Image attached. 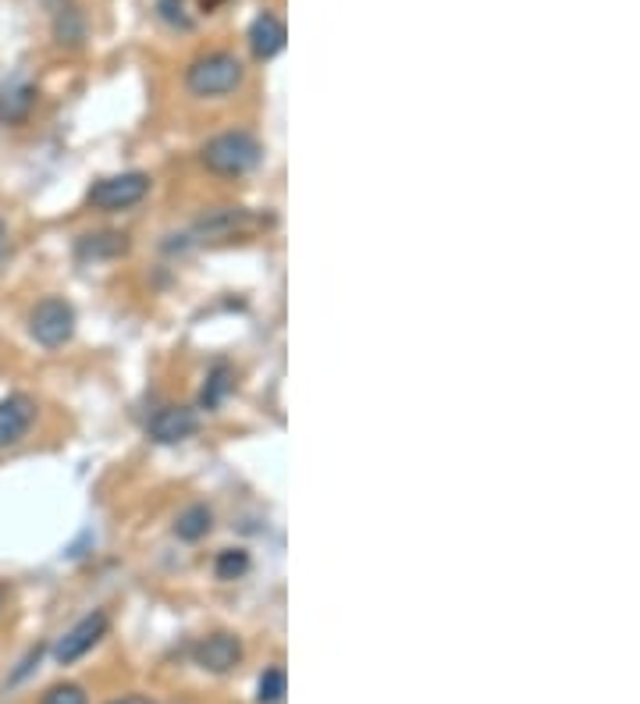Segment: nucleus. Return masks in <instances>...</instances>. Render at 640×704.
Segmentation results:
<instances>
[{
    "instance_id": "f03ea898",
    "label": "nucleus",
    "mask_w": 640,
    "mask_h": 704,
    "mask_svg": "<svg viewBox=\"0 0 640 704\" xmlns=\"http://www.w3.org/2000/svg\"><path fill=\"white\" fill-rule=\"evenodd\" d=\"M243 79H246V68L228 50L204 53V58H196L186 68V86L193 97H228L243 86Z\"/></svg>"
},
{
    "instance_id": "6ab92c4d",
    "label": "nucleus",
    "mask_w": 640,
    "mask_h": 704,
    "mask_svg": "<svg viewBox=\"0 0 640 704\" xmlns=\"http://www.w3.org/2000/svg\"><path fill=\"white\" fill-rule=\"evenodd\" d=\"M157 8L164 14V22H171V26H181V29H189V14L186 8H181V0H157Z\"/></svg>"
},
{
    "instance_id": "4468645a",
    "label": "nucleus",
    "mask_w": 640,
    "mask_h": 704,
    "mask_svg": "<svg viewBox=\"0 0 640 704\" xmlns=\"http://www.w3.org/2000/svg\"><path fill=\"white\" fill-rule=\"evenodd\" d=\"M214 527V513H210V505H189L186 513H181L175 519V537L181 541H199V537H207Z\"/></svg>"
},
{
    "instance_id": "412c9836",
    "label": "nucleus",
    "mask_w": 640,
    "mask_h": 704,
    "mask_svg": "<svg viewBox=\"0 0 640 704\" xmlns=\"http://www.w3.org/2000/svg\"><path fill=\"white\" fill-rule=\"evenodd\" d=\"M4 602H8V587L0 584V608H4Z\"/></svg>"
},
{
    "instance_id": "aec40b11",
    "label": "nucleus",
    "mask_w": 640,
    "mask_h": 704,
    "mask_svg": "<svg viewBox=\"0 0 640 704\" xmlns=\"http://www.w3.org/2000/svg\"><path fill=\"white\" fill-rule=\"evenodd\" d=\"M111 704H157V701H150V697H139V694H132V697H118V701H111Z\"/></svg>"
},
{
    "instance_id": "1a4fd4ad",
    "label": "nucleus",
    "mask_w": 640,
    "mask_h": 704,
    "mask_svg": "<svg viewBox=\"0 0 640 704\" xmlns=\"http://www.w3.org/2000/svg\"><path fill=\"white\" fill-rule=\"evenodd\" d=\"M285 40H288V32H285V22H282L278 14L264 11V14L253 18V26H249V50L260 61L278 58V53L285 50Z\"/></svg>"
},
{
    "instance_id": "39448f33",
    "label": "nucleus",
    "mask_w": 640,
    "mask_h": 704,
    "mask_svg": "<svg viewBox=\"0 0 640 704\" xmlns=\"http://www.w3.org/2000/svg\"><path fill=\"white\" fill-rule=\"evenodd\" d=\"M107 626H111L107 612H89V616H82L58 644H53V658H58V665H71L93 652V647L107 637Z\"/></svg>"
},
{
    "instance_id": "9b49d317",
    "label": "nucleus",
    "mask_w": 640,
    "mask_h": 704,
    "mask_svg": "<svg viewBox=\"0 0 640 704\" xmlns=\"http://www.w3.org/2000/svg\"><path fill=\"white\" fill-rule=\"evenodd\" d=\"M246 228H253V218H249L246 210H239V207L214 210L210 218H204V221L196 225V231H199V235H207V239H228V235L246 231Z\"/></svg>"
},
{
    "instance_id": "f8f14e48",
    "label": "nucleus",
    "mask_w": 640,
    "mask_h": 704,
    "mask_svg": "<svg viewBox=\"0 0 640 704\" xmlns=\"http://www.w3.org/2000/svg\"><path fill=\"white\" fill-rule=\"evenodd\" d=\"M128 249V239L118 231H100V235H82L76 252L82 260H107V257H121Z\"/></svg>"
},
{
    "instance_id": "423d86ee",
    "label": "nucleus",
    "mask_w": 640,
    "mask_h": 704,
    "mask_svg": "<svg viewBox=\"0 0 640 704\" xmlns=\"http://www.w3.org/2000/svg\"><path fill=\"white\" fill-rule=\"evenodd\" d=\"M32 420H36V403L29 395L14 391L8 399H0V453H4V448H14L26 438L32 430Z\"/></svg>"
},
{
    "instance_id": "f257e3e1",
    "label": "nucleus",
    "mask_w": 640,
    "mask_h": 704,
    "mask_svg": "<svg viewBox=\"0 0 640 704\" xmlns=\"http://www.w3.org/2000/svg\"><path fill=\"white\" fill-rule=\"evenodd\" d=\"M260 157H264L260 139L243 132V129H232V132L214 136L207 147L199 150V160H204V168L214 171V175H225V178H239V175L253 171L256 165H260Z\"/></svg>"
},
{
    "instance_id": "ddd939ff",
    "label": "nucleus",
    "mask_w": 640,
    "mask_h": 704,
    "mask_svg": "<svg viewBox=\"0 0 640 704\" xmlns=\"http://www.w3.org/2000/svg\"><path fill=\"white\" fill-rule=\"evenodd\" d=\"M53 36H58V43L65 47H79L86 40V22H82V11L71 4H61L58 11H53Z\"/></svg>"
},
{
    "instance_id": "7ed1b4c3",
    "label": "nucleus",
    "mask_w": 640,
    "mask_h": 704,
    "mask_svg": "<svg viewBox=\"0 0 640 704\" xmlns=\"http://www.w3.org/2000/svg\"><path fill=\"white\" fill-rule=\"evenodd\" d=\"M29 335L36 346L61 349L65 341H71V335H76V310H71V303L61 296H47L36 303L29 314Z\"/></svg>"
},
{
    "instance_id": "6e6552de",
    "label": "nucleus",
    "mask_w": 640,
    "mask_h": 704,
    "mask_svg": "<svg viewBox=\"0 0 640 704\" xmlns=\"http://www.w3.org/2000/svg\"><path fill=\"white\" fill-rule=\"evenodd\" d=\"M196 427H199L196 409H189V406H164V409L154 413V420L146 424V435H150L154 442H160V445H175V442L193 438Z\"/></svg>"
},
{
    "instance_id": "2eb2a0df",
    "label": "nucleus",
    "mask_w": 640,
    "mask_h": 704,
    "mask_svg": "<svg viewBox=\"0 0 640 704\" xmlns=\"http://www.w3.org/2000/svg\"><path fill=\"white\" fill-rule=\"evenodd\" d=\"M232 391V370L225 364H217L207 377V385H204V395H199V406L204 409H217L225 403V395Z\"/></svg>"
},
{
    "instance_id": "dca6fc26",
    "label": "nucleus",
    "mask_w": 640,
    "mask_h": 704,
    "mask_svg": "<svg viewBox=\"0 0 640 704\" xmlns=\"http://www.w3.org/2000/svg\"><path fill=\"white\" fill-rule=\"evenodd\" d=\"M288 694V680L282 665H270V670L260 676V687H256V704H282Z\"/></svg>"
},
{
    "instance_id": "f3484780",
    "label": "nucleus",
    "mask_w": 640,
    "mask_h": 704,
    "mask_svg": "<svg viewBox=\"0 0 640 704\" xmlns=\"http://www.w3.org/2000/svg\"><path fill=\"white\" fill-rule=\"evenodd\" d=\"M214 573H217V581H243V576L249 573V555L243 548H228V552L217 555Z\"/></svg>"
},
{
    "instance_id": "0eeeda50",
    "label": "nucleus",
    "mask_w": 640,
    "mask_h": 704,
    "mask_svg": "<svg viewBox=\"0 0 640 704\" xmlns=\"http://www.w3.org/2000/svg\"><path fill=\"white\" fill-rule=\"evenodd\" d=\"M193 662L207 673H232L243 662V641L232 634H210L193 647Z\"/></svg>"
},
{
    "instance_id": "20e7f679",
    "label": "nucleus",
    "mask_w": 640,
    "mask_h": 704,
    "mask_svg": "<svg viewBox=\"0 0 640 704\" xmlns=\"http://www.w3.org/2000/svg\"><path fill=\"white\" fill-rule=\"evenodd\" d=\"M146 192H150V175L146 171H121L111 178H100V182L89 189V204L97 210H128L146 200Z\"/></svg>"
},
{
    "instance_id": "a211bd4d",
    "label": "nucleus",
    "mask_w": 640,
    "mask_h": 704,
    "mask_svg": "<svg viewBox=\"0 0 640 704\" xmlns=\"http://www.w3.org/2000/svg\"><path fill=\"white\" fill-rule=\"evenodd\" d=\"M40 704H86V691L79 683H58V687H50L43 694Z\"/></svg>"
},
{
    "instance_id": "9d476101",
    "label": "nucleus",
    "mask_w": 640,
    "mask_h": 704,
    "mask_svg": "<svg viewBox=\"0 0 640 704\" xmlns=\"http://www.w3.org/2000/svg\"><path fill=\"white\" fill-rule=\"evenodd\" d=\"M36 107V86L26 79H14L0 89V121L4 125H22Z\"/></svg>"
},
{
    "instance_id": "4be33fe9",
    "label": "nucleus",
    "mask_w": 640,
    "mask_h": 704,
    "mask_svg": "<svg viewBox=\"0 0 640 704\" xmlns=\"http://www.w3.org/2000/svg\"><path fill=\"white\" fill-rule=\"evenodd\" d=\"M0 249H4V221H0Z\"/></svg>"
}]
</instances>
